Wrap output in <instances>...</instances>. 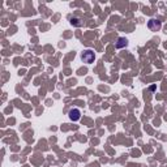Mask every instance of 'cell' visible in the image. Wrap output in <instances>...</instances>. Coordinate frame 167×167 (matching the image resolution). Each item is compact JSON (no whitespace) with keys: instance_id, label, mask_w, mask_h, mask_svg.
Instances as JSON below:
<instances>
[{"instance_id":"cell-3","label":"cell","mask_w":167,"mask_h":167,"mask_svg":"<svg viewBox=\"0 0 167 167\" xmlns=\"http://www.w3.org/2000/svg\"><path fill=\"white\" fill-rule=\"evenodd\" d=\"M68 116L72 121H78L81 119V111L78 108H71L68 112Z\"/></svg>"},{"instance_id":"cell-1","label":"cell","mask_w":167,"mask_h":167,"mask_svg":"<svg viewBox=\"0 0 167 167\" xmlns=\"http://www.w3.org/2000/svg\"><path fill=\"white\" fill-rule=\"evenodd\" d=\"M81 60L84 61V63H86V64L94 63V60H95V54H94V51H91V50H85V51H82V54H81Z\"/></svg>"},{"instance_id":"cell-5","label":"cell","mask_w":167,"mask_h":167,"mask_svg":"<svg viewBox=\"0 0 167 167\" xmlns=\"http://www.w3.org/2000/svg\"><path fill=\"white\" fill-rule=\"evenodd\" d=\"M71 24L73 26H82L81 20L80 19H76V17H72V19H71Z\"/></svg>"},{"instance_id":"cell-2","label":"cell","mask_w":167,"mask_h":167,"mask_svg":"<svg viewBox=\"0 0 167 167\" xmlns=\"http://www.w3.org/2000/svg\"><path fill=\"white\" fill-rule=\"evenodd\" d=\"M148 28H149V30H152V32H158V30H161V28H162V22L159 20L152 19L148 21Z\"/></svg>"},{"instance_id":"cell-4","label":"cell","mask_w":167,"mask_h":167,"mask_svg":"<svg viewBox=\"0 0 167 167\" xmlns=\"http://www.w3.org/2000/svg\"><path fill=\"white\" fill-rule=\"evenodd\" d=\"M127 46H128V39L123 38V37L118 38V42L115 43V47L116 48H123V47H127Z\"/></svg>"}]
</instances>
